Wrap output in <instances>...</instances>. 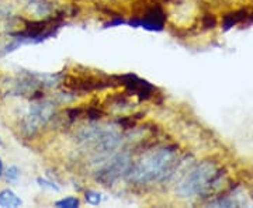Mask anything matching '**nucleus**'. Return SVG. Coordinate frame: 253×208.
Here are the masks:
<instances>
[{
	"label": "nucleus",
	"mask_w": 253,
	"mask_h": 208,
	"mask_svg": "<svg viewBox=\"0 0 253 208\" xmlns=\"http://www.w3.org/2000/svg\"><path fill=\"white\" fill-rule=\"evenodd\" d=\"M37 181H38V184H40L41 187H45V189H49V190L54 191H59V187H58L55 183H52V181H48L45 180V179H41V177H38Z\"/></svg>",
	"instance_id": "12"
},
{
	"label": "nucleus",
	"mask_w": 253,
	"mask_h": 208,
	"mask_svg": "<svg viewBox=\"0 0 253 208\" xmlns=\"http://www.w3.org/2000/svg\"><path fill=\"white\" fill-rule=\"evenodd\" d=\"M55 207L59 208H78L81 207V200L75 196H69V197H65V199L58 200L55 203Z\"/></svg>",
	"instance_id": "9"
},
{
	"label": "nucleus",
	"mask_w": 253,
	"mask_h": 208,
	"mask_svg": "<svg viewBox=\"0 0 253 208\" xmlns=\"http://www.w3.org/2000/svg\"><path fill=\"white\" fill-rule=\"evenodd\" d=\"M222 173L214 162H203L197 165L179 186L181 197H200L210 196L218 187Z\"/></svg>",
	"instance_id": "2"
},
{
	"label": "nucleus",
	"mask_w": 253,
	"mask_h": 208,
	"mask_svg": "<svg viewBox=\"0 0 253 208\" xmlns=\"http://www.w3.org/2000/svg\"><path fill=\"white\" fill-rule=\"evenodd\" d=\"M23 206V200L10 189H4L0 191V207L16 208Z\"/></svg>",
	"instance_id": "7"
},
{
	"label": "nucleus",
	"mask_w": 253,
	"mask_h": 208,
	"mask_svg": "<svg viewBox=\"0 0 253 208\" xmlns=\"http://www.w3.org/2000/svg\"><path fill=\"white\" fill-rule=\"evenodd\" d=\"M55 103L49 100H40L33 103L21 120V131L27 136H33L44 128L54 118Z\"/></svg>",
	"instance_id": "3"
},
{
	"label": "nucleus",
	"mask_w": 253,
	"mask_h": 208,
	"mask_svg": "<svg viewBox=\"0 0 253 208\" xmlns=\"http://www.w3.org/2000/svg\"><path fill=\"white\" fill-rule=\"evenodd\" d=\"M129 167H131V156L126 152L117 154L97 170L96 180L101 183L103 186H111L123 174H126Z\"/></svg>",
	"instance_id": "4"
},
{
	"label": "nucleus",
	"mask_w": 253,
	"mask_h": 208,
	"mask_svg": "<svg viewBox=\"0 0 253 208\" xmlns=\"http://www.w3.org/2000/svg\"><path fill=\"white\" fill-rule=\"evenodd\" d=\"M4 176H6V180L9 183H16L20 179V169L17 166H10L4 172Z\"/></svg>",
	"instance_id": "11"
},
{
	"label": "nucleus",
	"mask_w": 253,
	"mask_h": 208,
	"mask_svg": "<svg viewBox=\"0 0 253 208\" xmlns=\"http://www.w3.org/2000/svg\"><path fill=\"white\" fill-rule=\"evenodd\" d=\"M120 81L128 89V91H131L132 94H135V96L141 97V99H149L154 94V86L149 82L138 78L136 75L126 73V75L120 76Z\"/></svg>",
	"instance_id": "6"
},
{
	"label": "nucleus",
	"mask_w": 253,
	"mask_h": 208,
	"mask_svg": "<svg viewBox=\"0 0 253 208\" xmlns=\"http://www.w3.org/2000/svg\"><path fill=\"white\" fill-rule=\"evenodd\" d=\"M177 166V149L166 146L148 154L134 166L131 165L126 172L128 180L138 186L149 184L154 181L168 180Z\"/></svg>",
	"instance_id": "1"
},
{
	"label": "nucleus",
	"mask_w": 253,
	"mask_h": 208,
	"mask_svg": "<svg viewBox=\"0 0 253 208\" xmlns=\"http://www.w3.org/2000/svg\"><path fill=\"white\" fill-rule=\"evenodd\" d=\"M165 13L161 7H152L145 13L142 17L131 20L128 24L131 27H141L148 31H162L165 27Z\"/></svg>",
	"instance_id": "5"
},
{
	"label": "nucleus",
	"mask_w": 253,
	"mask_h": 208,
	"mask_svg": "<svg viewBox=\"0 0 253 208\" xmlns=\"http://www.w3.org/2000/svg\"><path fill=\"white\" fill-rule=\"evenodd\" d=\"M28 9L33 11L37 16H45L49 13V6L46 4L44 0H30L28 1Z\"/></svg>",
	"instance_id": "8"
},
{
	"label": "nucleus",
	"mask_w": 253,
	"mask_h": 208,
	"mask_svg": "<svg viewBox=\"0 0 253 208\" xmlns=\"http://www.w3.org/2000/svg\"><path fill=\"white\" fill-rule=\"evenodd\" d=\"M84 200L90 206H99L103 201V196H101V193L96 190H86L84 191Z\"/></svg>",
	"instance_id": "10"
},
{
	"label": "nucleus",
	"mask_w": 253,
	"mask_h": 208,
	"mask_svg": "<svg viewBox=\"0 0 253 208\" xmlns=\"http://www.w3.org/2000/svg\"><path fill=\"white\" fill-rule=\"evenodd\" d=\"M1 145H3V142H1V139H0V146H1Z\"/></svg>",
	"instance_id": "14"
},
{
	"label": "nucleus",
	"mask_w": 253,
	"mask_h": 208,
	"mask_svg": "<svg viewBox=\"0 0 253 208\" xmlns=\"http://www.w3.org/2000/svg\"><path fill=\"white\" fill-rule=\"evenodd\" d=\"M4 174V165H3V161H1V158H0V177Z\"/></svg>",
	"instance_id": "13"
}]
</instances>
